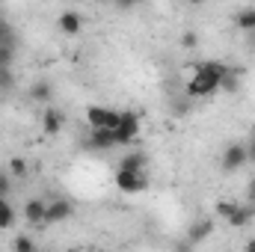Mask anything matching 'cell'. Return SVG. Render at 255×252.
I'll use <instances>...</instances> for the list:
<instances>
[{
    "instance_id": "7c38bea8",
    "label": "cell",
    "mask_w": 255,
    "mask_h": 252,
    "mask_svg": "<svg viewBox=\"0 0 255 252\" xmlns=\"http://www.w3.org/2000/svg\"><path fill=\"white\" fill-rule=\"evenodd\" d=\"M45 211H48V202H42V199H27L24 208H21L24 220L33 223V226H45Z\"/></svg>"
},
{
    "instance_id": "7402d4cb",
    "label": "cell",
    "mask_w": 255,
    "mask_h": 252,
    "mask_svg": "<svg viewBox=\"0 0 255 252\" xmlns=\"http://www.w3.org/2000/svg\"><path fill=\"white\" fill-rule=\"evenodd\" d=\"M15 57H18L15 48H0V68H12L15 65Z\"/></svg>"
},
{
    "instance_id": "cb8c5ba5",
    "label": "cell",
    "mask_w": 255,
    "mask_h": 252,
    "mask_svg": "<svg viewBox=\"0 0 255 252\" xmlns=\"http://www.w3.org/2000/svg\"><path fill=\"white\" fill-rule=\"evenodd\" d=\"M196 45H199V33H193V30L181 33V48H196Z\"/></svg>"
},
{
    "instance_id": "83f0119b",
    "label": "cell",
    "mask_w": 255,
    "mask_h": 252,
    "mask_svg": "<svg viewBox=\"0 0 255 252\" xmlns=\"http://www.w3.org/2000/svg\"><path fill=\"white\" fill-rule=\"evenodd\" d=\"M244 252H255V238H250V241L244 244Z\"/></svg>"
},
{
    "instance_id": "484cf974",
    "label": "cell",
    "mask_w": 255,
    "mask_h": 252,
    "mask_svg": "<svg viewBox=\"0 0 255 252\" xmlns=\"http://www.w3.org/2000/svg\"><path fill=\"white\" fill-rule=\"evenodd\" d=\"M9 187H12V178H9V172H0V196H3V199L9 196Z\"/></svg>"
},
{
    "instance_id": "f546056e",
    "label": "cell",
    "mask_w": 255,
    "mask_h": 252,
    "mask_svg": "<svg viewBox=\"0 0 255 252\" xmlns=\"http://www.w3.org/2000/svg\"><path fill=\"white\" fill-rule=\"evenodd\" d=\"M247 193H255V175H253V181H250V190Z\"/></svg>"
},
{
    "instance_id": "9c48e42d",
    "label": "cell",
    "mask_w": 255,
    "mask_h": 252,
    "mask_svg": "<svg viewBox=\"0 0 255 252\" xmlns=\"http://www.w3.org/2000/svg\"><path fill=\"white\" fill-rule=\"evenodd\" d=\"M119 172H145V166H148V154L142 151V148H130L125 151L122 157H119Z\"/></svg>"
},
{
    "instance_id": "ac0fdd59",
    "label": "cell",
    "mask_w": 255,
    "mask_h": 252,
    "mask_svg": "<svg viewBox=\"0 0 255 252\" xmlns=\"http://www.w3.org/2000/svg\"><path fill=\"white\" fill-rule=\"evenodd\" d=\"M15 211H12V205H9V199H3L0 196V229H12L15 226Z\"/></svg>"
},
{
    "instance_id": "603a6c76",
    "label": "cell",
    "mask_w": 255,
    "mask_h": 252,
    "mask_svg": "<svg viewBox=\"0 0 255 252\" xmlns=\"http://www.w3.org/2000/svg\"><path fill=\"white\" fill-rule=\"evenodd\" d=\"M15 86V74L12 68H0V89H12Z\"/></svg>"
},
{
    "instance_id": "d6986e66",
    "label": "cell",
    "mask_w": 255,
    "mask_h": 252,
    "mask_svg": "<svg viewBox=\"0 0 255 252\" xmlns=\"http://www.w3.org/2000/svg\"><path fill=\"white\" fill-rule=\"evenodd\" d=\"M238 205H241V202H232V199H220V202L214 205V214H217L220 220H226V223H229V217L238 211Z\"/></svg>"
},
{
    "instance_id": "d4e9b609",
    "label": "cell",
    "mask_w": 255,
    "mask_h": 252,
    "mask_svg": "<svg viewBox=\"0 0 255 252\" xmlns=\"http://www.w3.org/2000/svg\"><path fill=\"white\" fill-rule=\"evenodd\" d=\"M193 250H196V247H193L187 238H178V241L172 244V252H193Z\"/></svg>"
},
{
    "instance_id": "6da1fadb",
    "label": "cell",
    "mask_w": 255,
    "mask_h": 252,
    "mask_svg": "<svg viewBox=\"0 0 255 252\" xmlns=\"http://www.w3.org/2000/svg\"><path fill=\"white\" fill-rule=\"evenodd\" d=\"M229 71V63H220V60H205L193 68V77L184 86V95L196 101V98H211L220 92V80L226 77Z\"/></svg>"
},
{
    "instance_id": "f1b7e54d",
    "label": "cell",
    "mask_w": 255,
    "mask_h": 252,
    "mask_svg": "<svg viewBox=\"0 0 255 252\" xmlns=\"http://www.w3.org/2000/svg\"><path fill=\"white\" fill-rule=\"evenodd\" d=\"M250 160H253V163H255V139H253V142H250Z\"/></svg>"
},
{
    "instance_id": "3957f363",
    "label": "cell",
    "mask_w": 255,
    "mask_h": 252,
    "mask_svg": "<svg viewBox=\"0 0 255 252\" xmlns=\"http://www.w3.org/2000/svg\"><path fill=\"white\" fill-rule=\"evenodd\" d=\"M247 163H250V145H247V142H229V145L223 148L220 169H223L226 175H235V172H241Z\"/></svg>"
},
{
    "instance_id": "9a60e30c",
    "label": "cell",
    "mask_w": 255,
    "mask_h": 252,
    "mask_svg": "<svg viewBox=\"0 0 255 252\" xmlns=\"http://www.w3.org/2000/svg\"><path fill=\"white\" fill-rule=\"evenodd\" d=\"M253 220H255V211L247 205V202H244V205H238V211L229 217V226H232V229H247Z\"/></svg>"
},
{
    "instance_id": "277c9868",
    "label": "cell",
    "mask_w": 255,
    "mask_h": 252,
    "mask_svg": "<svg viewBox=\"0 0 255 252\" xmlns=\"http://www.w3.org/2000/svg\"><path fill=\"white\" fill-rule=\"evenodd\" d=\"M139 127H142L139 113H136V110H122V119H119V127H116L119 145H133L136 136H139Z\"/></svg>"
},
{
    "instance_id": "8fae6325",
    "label": "cell",
    "mask_w": 255,
    "mask_h": 252,
    "mask_svg": "<svg viewBox=\"0 0 255 252\" xmlns=\"http://www.w3.org/2000/svg\"><path fill=\"white\" fill-rule=\"evenodd\" d=\"M57 30H60L63 36H80V30H83V15L74 12V9L60 12V18H57Z\"/></svg>"
},
{
    "instance_id": "ba28073f",
    "label": "cell",
    "mask_w": 255,
    "mask_h": 252,
    "mask_svg": "<svg viewBox=\"0 0 255 252\" xmlns=\"http://www.w3.org/2000/svg\"><path fill=\"white\" fill-rule=\"evenodd\" d=\"M83 145L92 151H113V148H119V139H116V130H89Z\"/></svg>"
},
{
    "instance_id": "30bf717a",
    "label": "cell",
    "mask_w": 255,
    "mask_h": 252,
    "mask_svg": "<svg viewBox=\"0 0 255 252\" xmlns=\"http://www.w3.org/2000/svg\"><path fill=\"white\" fill-rule=\"evenodd\" d=\"M65 127V110L60 107H45V113H42V130L48 133V136H57L60 130Z\"/></svg>"
},
{
    "instance_id": "e0dca14e",
    "label": "cell",
    "mask_w": 255,
    "mask_h": 252,
    "mask_svg": "<svg viewBox=\"0 0 255 252\" xmlns=\"http://www.w3.org/2000/svg\"><path fill=\"white\" fill-rule=\"evenodd\" d=\"M6 172H9V178H18V181H21V178H27L30 163H27L24 157H9V169H6Z\"/></svg>"
},
{
    "instance_id": "ffe728a7",
    "label": "cell",
    "mask_w": 255,
    "mask_h": 252,
    "mask_svg": "<svg viewBox=\"0 0 255 252\" xmlns=\"http://www.w3.org/2000/svg\"><path fill=\"white\" fill-rule=\"evenodd\" d=\"M169 110H172V116H175V119H184V116L190 113V98H187V95H181V98H172Z\"/></svg>"
},
{
    "instance_id": "5b68a950",
    "label": "cell",
    "mask_w": 255,
    "mask_h": 252,
    "mask_svg": "<svg viewBox=\"0 0 255 252\" xmlns=\"http://www.w3.org/2000/svg\"><path fill=\"white\" fill-rule=\"evenodd\" d=\"M116 187L128 196H136V193H145L151 187V181H148L145 172H119L116 169Z\"/></svg>"
},
{
    "instance_id": "4fadbf2b",
    "label": "cell",
    "mask_w": 255,
    "mask_h": 252,
    "mask_svg": "<svg viewBox=\"0 0 255 252\" xmlns=\"http://www.w3.org/2000/svg\"><path fill=\"white\" fill-rule=\"evenodd\" d=\"M241 86H244V68H241V65H229L226 77L220 80V89H223L226 95H238Z\"/></svg>"
},
{
    "instance_id": "8992f818",
    "label": "cell",
    "mask_w": 255,
    "mask_h": 252,
    "mask_svg": "<svg viewBox=\"0 0 255 252\" xmlns=\"http://www.w3.org/2000/svg\"><path fill=\"white\" fill-rule=\"evenodd\" d=\"M74 217V205L63 199V196H57V199H51L48 202V211H45V226H60V223H68Z\"/></svg>"
},
{
    "instance_id": "2e32d148",
    "label": "cell",
    "mask_w": 255,
    "mask_h": 252,
    "mask_svg": "<svg viewBox=\"0 0 255 252\" xmlns=\"http://www.w3.org/2000/svg\"><path fill=\"white\" fill-rule=\"evenodd\" d=\"M235 27H238V30H244L247 36L255 33V6H244V9L235 15Z\"/></svg>"
},
{
    "instance_id": "44dd1931",
    "label": "cell",
    "mask_w": 255,
    "mask_h": 252,
    "mask_svg": "<svg viewBox=\"0 0 255 252\" xmlns=\"http://www.w3.org/2000/svg\"><path fill=\"white\" fill-rule=\"evenodd\" d=\"M12 252H36V241H33L30 235H15Z\"/></svg>"
},
{
    "instance_id": "4316f807",
    "label": "cell",
    "mask_w": 255,
    "mask_h": 252,
    "mask_svg": "<svg viewBox=\"0 0 255 252\" xmlns=\"http://www.w3.org/2000/svg\"><path fill=\"white\" fill-rule=\"evenodd\" d=\"M247 48L255 54V33H250V36H247Z\"/></svg>"
},
{
    "instance_id": "7a4b0ae2",
    "label": "cell",
    "mask_w": 255,
    "mask_h": 252,
    "mask_svg": "<svg viewBox=\"0 0 255 252\" xmlns=\"http://www.w3.org/2000/svg\"><path fill=\"white\" fill-rule=\"evenodd\" d=\"M122 119V110H113V107H101V104H89L86 107V122L89 130H116Z\"/></svg>"
},
{
    "instance_id": "5bb4252c",
    "label": "cell",
    "mask_w": 255,
    "mask_h": 252,
    "mask_svg": "<svg viewBox=\"0 0 255 252\" xmlns=\"http://www.w3.org/2000/svg\"><path fill=\"white\" fill-rule=\"evenodd\" d=\"M30 98H33L36 104H51V98H54V83H51V80H33V83H30Z\"/></svg>"
},
{
    "instance_id": "52a82bcc",
    "label": "cell",
    "mask_w": 255,
    "mask_h": 252,
    "mask_svg": "<svg viewBox=\"0 0 255 252\" xmlns=\"http://www.w3.org/2000/svg\"><path fill=\"white\" fill-rule=\"evenodd\" d=\"M214 229H217V223H214V217H196L190 226H187V232H184V238L190 241L193 247H199V244H205L211 235H214Z\"/></svg>"
}]
</instances>
